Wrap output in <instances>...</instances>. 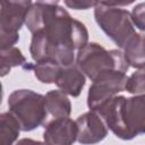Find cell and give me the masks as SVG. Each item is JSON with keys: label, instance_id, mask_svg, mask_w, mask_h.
I'll return each instance as SVG.
<instances>
[{"label": "cell", "instance_id": "1", "mask_svg": "<svg viewBox=\"0 0 145 145\" xmlns=\"http://www.w3.org/2000/svg\"><path fill=\"white\" fill-rule=\"evenodd\" d=\"M88 43L84 23L75 19L60 5L45 26L32 34L29 53L35 62L51 60L65 67L75 63V51Z\"/></svg>", "mask_w": 145, "mask_h": 145}, {"label": "cell", "instance_id": "2", "mask_svg": "<svg viewBox=\"0 0 145 145\" xmlns=\"http://www.w3.org/2000/svg\"><path fill=\"white\" fill-rule=\"evenodd\" d=\"M95 112L120 139L130 140L145 131V95H116Z\"/></svg>", "mask_w": 145, "mask_h": 145}, {"label": "cell", "instance_id": "3", "mask_svg": "<svg viewBox=\"0 0 145 145\" xmlns=\"http://www.w3.org/2000/svg\"><path fill=\"white\" fill-rule=\"evenodd\" d=\"M75 63L85 77H88L91 80L108 71L126 74L129 69L121 50H106L96 42L87 43L79 49L75 57Z\"/></svg>", "mask_w": 145, "mask_h": 145}, {"label": "cell", "instance_id": "4", "mask_svg": "<svg viewBox=\"0 0 145 145\" xmlns=\"http://www.w3.org/2000/svg\"><path fill=\"white\" fill-rule=\"evenodd\" d=\"M9 112L17 119L22 131H32L46 122L44 95L32 89H16L8 97Z\"/></svg>", "mask_w": 145, "mask_h": 145}, {"label": "cell", "instance_id": "5", "mask_svg": "<svg viewBox=\"0 0 145 145\" xmlns=\"http://www.w3.org/2000/svg\"><path fill=\"white\" fill-rule=\"evenodd\" d=\"M94 18L103 33L119 50L136 33L130 19V12L120 7H113L105 1H97L94 7Z\"/></svg>", "mask_w": 145, "mask_h": 145}, {"label": "cell", "instance_id": "6", "mask_svg": "<svg viewBox=\"0 0 145 145\" xmlns=\"http://www.w3.org/2000/svg\"><path fill=\"white\" fill-rule=\"evenodd\" d=\"M127 74L119 71H108L92 80L87 93V106L91 111H96L110 99L125 92Z\"/></svg>", "mask_w": 145, "mask_h": 145}, {"label": "cell", "instance_id": "7", "mask_svg": "<svg viewBox=\"0 0 145 145\" xmlns=\"http://www.w3.org/2000/svg\"><path fill=\"white\" fill-rule=\"evenodd\" d=\"M77 126V142L82 145H94L108 136V128L103 119L95 112H85L75 120Z\"/></svg>", "mask_w": 145, "mask_h": 145}, {"label": "cell", "instance_id": "8", "mask_svg": "<svg viewBox=\"0 0 145 145\" xmlns=\"http://www.w3.org/2000/svg\"><path fill=\"white\" fill-rule=\"evenodd\" d=\"M43 139L45 145H72L77 140L75 120L69 117L48 120L44 125Z\"/></svg>", "mask_w": 145, "mask_h": 145}, {"label": "cell", "instance_id": "9", "mask_svg": "<svg viewBox=\"0 0 145 145\" xmlns=\"http://www.w3.org/2000/svg\"><path fill=\"white\" fill-rule=\"evenodd\" d=\"M32 1H0V31L19 33Z\"/></svg>", "mask_w": 145, "mask_h": 145}, {"label": "cell", "instance_id": "10", "mask_svg": "<svg viewBox=\"0 0 145 145\" xmlns=\"http://www.w3.org/2000/svg\"><path fill=\"white\" fill-rule=\"evenodd\" d=\"M86 83L85 75L79 70L76 63L61 67L58 77L56 79V85L66 95L72 97L79 96Z\"/></svg>", "mask_w": 145, "mask_h": 145}, {"label": "cell", "instance_id": "11", "mask_svg": "<svg viewBox=\"0 0 145 145\" xmlns=\"http://www.w3.org/2000/svg\"><path fill=\"white\" fill-rule=\"evenodd\" d=\"M59 6L58 1H35L32 2L25 19L27 29L34 34L41 31L49 19L54 15Z\"/></svg>", "mask_w": 145, "mask_h": 145}, {"label": "cell", "instance_id": "12", "mask_svg": "<svg viewBox=\"0 0 145 145\" xmlns=\"http://www.w3.org/2000/svg\"><path fill=\"white\" fill-rule=\"evenodd\" d=\"M45 111H46V121L48 118L58 119V118H68L71 113V102L68 96L62 93L60 89H51L45 95ZM46 123V122H45Z\"/></svg>", "mask_w": 145, "mask_h": 145}, {"label": "cell", "instance_id": "13", "mask_svg": "<svg viewBox=\"0 0 145 145\" xmlns=\"http://www.w3.org/2000/svg\"><path fill=\"white\" fill-rule=\"evenodd\" d=\"M144 42V34L136 32L120 49L129 67H133L136 70H142L145 67Z\"/></svg>", "mask_w": 145, "mask_h": 145}, {"label": "cell", "instance_id": "14", "mask_svg": "<svg viewBox=\"0 0 145 145\" xmlns=\"http://www.w3.org/2000/svg\"><path fill=\"white\" fill-rule=\"evenodd\" d=\"M61 67L62 66L51 60L39 61L35 63L26 62L23 66L24 69L32 70L34 72V76L43 84H54Z\"/></svg>", "mask_w": 145, "mask_h": 145}, {"label": "cell", "instance_id": "15", "mask_svg": "<svg viewBox=\"0 0 145 145\" xmlns=\"http://www.w3.org/2000/svg\"><path fill=\"white\" fill-rule=\"evenodd\" d=\"M20 131L17 119L9 111L0 113V145H14Z\"/></svg>", "mask_w": 145, "mask_h": 145}, {"label": "cell", "instance_id": "16", "mask_svg": "<svg viewBox=\"0 0 145 145\" xmlns=\"http://www.w3.org/2000/svg\"><path fill=\"white\" fill-rule=\"evenodd\" d=\"M0 61L7 66L11 67H23L26 63V58L22 53V51L16 48H7L5 50H0Z\"/></svg>", "mask_w": 145, "mask_h": 145}, {"label": "cell", "instance_id": "17", "mask_svg": "<svg viewBox=\"0 0 145 145\" xmlns=\"http://www.w3.org/2000/svg\"><path fill=\"white\" fill-rule=\"evenodd\" d=\"M125 91L130 94H134V95H144V93H145L144 69L136 70L130 76H128L126 85H125Z\"/></svg>", "mask_w": 145, "mask_h": 145}, {"label": "cell", "instance_id": "18", "mask_svg": "<svg viewBox=\"0 0 145 145\" xmlns=\"http://www.w3.org/2000/svg\"><path fill=\"white\" fill-rule=\"evenodd\" d=\"M144 11H145V3L144 2H140L138 5H136L131 12H130V19H131V23L134 25V27L138 28L142 33L145 31V15H144Z\"/></svg>", "mask_w": 145, "mask_h": 145}, {"label": "cell", "instance_id": "19", "mask_svg": "<svg viewBox=\"0 0 145 145\" xmlns=\"http://www.w3.org/2000/svg\"><path fill=\"white\" fill-rule=\"evenodd\" d=\"M19 41V33H7L0 31V50L15 46Z\"/></svg>", "mask_w": 145, "mask_h": 145}, {"label": "cell", "instance_id": "20", "mask_svg": "<svg viewBox=\"0 0 145 145\" xmlns=\"http://www.w3.org/2000/svg\"><path fill=\"white\" fill-rule=\"evenodd\" d=\"M97 1H80V0H66L63 3L75 10H86L89 8H94Z\"/></svg>", "mask_w": 145, "mask_h": 145}, {"label": "cell", "instance_id": "21", "mask_svg": "<svg viewBox=\"0 0 145 145\" xmlns=\"http://www.w3.org/2000/svg\"><path fill=\"white\" fill-rule=\"evenodd\" d=\"M15 145H45V144L41 140H35L32 138H22Z\"/></svg>", "mask_w": 145, "mask_h": 145}, {"label": "cell", "instance_id": "22", "mask_svg": "<svg viewBox=\"0 0 145 145\" xmlns=\"http://www.w3.org/2000/svg\"><path fill=\"white\" fill-rule=\"evenodd\" d=\"M10 70H11V68L9 66H7V65H5V63H2L0 61V77L7 76L10 72Z\"/></svg>", "mask_w": 145, "mask_h": 145}, {"label": "cell", "instance_id": "23", "mask_svg": "<svg viewBox=\"0 0 145 145\" xmlns=\"http://www.w3.org/2000/svg\"><path fill=\"white\" fill-rule=\"evenodd\" d=\"M2 96H3V87H2V84L0 82V104L2 102Z\"/></svg>", "mask_w": 145, "mask_h": 145}]
</instances>
